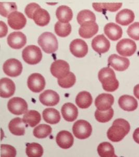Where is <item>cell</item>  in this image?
Wrapping results in <instances>:
<instances>
[{"instance_id": "1", "label": "cell", "mask_w": 139, "mask_h": 157, "mask_svg": "<svg viewBox=\"0 0 139 157\" xmlns=\"http://www.w3.org/2000/svg\"><path fill=\"white\" fill-rule=\"evenodd\" d=\"M130 130V125L124 119H116L107 132L108 139L113 142H120L127 135Z\"/></svg>"}, {"instance_id": "38", "label": "cell", "mask_w": 139, "mask_h": 157, "mask_svg": "<svg viewBox=\"0 0 139 157\" xmlns=\"http://www.w3.org/2000/svg\"><path fill=\"white\" fill-rule=\"evenodd\" d=\"M114 114V110L112 108L109 109V110L103 112L97 109L95 112V117L97 121L101 123H106L111 121Z\"/></svg>"}, {"instance_id": "39", "label": "cell", "mask_w": 139, "mask_h": 157, "mask_svg": "<svg viewBox=\"0 0 139 157\" xmlns=\"http://www.w3.org/2000/svg\"><path fill=\"white\" fill-rule=\"evenodd\" d=\"M76 78L74 73L69 72L65 77L63 78L58 79L57 82L60 87L63 88H69L75 84Z\"/></svg>"}, {"instance_id": "7", "label": "cell", "mask_w": 139, "mask_h": 157, "mask_svg": "<svg viewBox=\"0 0 139 157\" xmlns=\"http://www.w3.org/2000/svg\"><path fill=\"white\" fill-rule=\"evenodd\" d=\"M116 50L121 56L130 57L136 52L137 45L134 41L130 39H122L117 44Z\"/></svg>"}, {"instance_id": "14", "label": "cell", "mask_w": 139, "mask_h": 157, "mask_svg": "<svg viewBox=\"0 0 139 157\" xmlns=\"http://www.w3.org/2000/svg\"><path fill=\"white\" fill-rule=\"evenodd\" d=\"M91 45L93 49L99 54H104L108 52L111 46L109 40L103 34L95 37L92 40Z\"/></svg>"}, {"instance_id": "18", "label": "cell", "mask_w": 139, "mask_h": 157, "mask_svg": "<svg viewBox=\"0 0 139 157\" xmlns=\"http://www.w3.org/2000/svg\"><path fill=\"white\" fill-rule=\"evenodd\" d=\"M16 87L13 80L3 78L0 80V95L3 98H9L15 93Z\"/></svg>"}, {"instance_id": "28", "label": "cell", "mask_w": 139, "mask_h": 157, "mask_svg": "<svg viewBox=\"0 0 139 157\" xmlns=\"http://www.w3.org/2000/svg\"><path fill=\"white\" fill-rule=\"evenodd\" d=\"M43 118L45 122L48 124H55L59 122L60 115L59 112L53 108H47L43 110Z\"/></svg>"}, {"instance_id": "23", "label": "cell", "mask_w": 139, "mask_h": 157, "mask_svg": "<svg viewBox=\"0 0 139 157\" xmlns=\"http://www.w3.org/2000/svg\"><path fill=\"white\" fill-rule=\"evenodd\" d=\"M104 33L111 40H118L122 37V30L120 26L114 24L108 23L106 25L104 29Z\"/></svg>"}, {"instance_id": "10", "label": "cell", "mask_w": 139, "mask_h": 157, "mask_svg": "<svg viewBox=\"0 0 139 157\" xmlns=\"http://www.w3.org/2000/svg\"><path fill=\"white\" fill-rule=\"evenodd\" d=\"M27 84L30 90L35 93H39L42 91L45 88V79L40 74H32L28 77Z\"/></svg>"}, {"instance_id": "45", "label": "cell", "mask_w": 139, "mask_h": 157, "mask_svg": "<svg viewBox=\"0 0 139 157\" xmlns=\"http://www.w3.org/2000/svg\"><path fill=\"white\" fill-rule=\"evenodd\" d=\"M133 94L135 97L139 100V84L137 85L133 89Z\"/></svg>"}, {"instance_id": "33", "label": "cell", "mask_w": 139, "mask_h": 157, "mask_svg": "<svg viewBox=\"0 0 139 157\" xmlns=\"http://www.w3.org/2000/svg\"><path fill=\"white\" fill-rule=\"evenodd\" d=\"M97 152L100 157H113L115 150L113 146L108 142H103L97 147Z\"/></svg>"}, {"instance_id": "36", "label": "cell", "mask_w": 139, "mask_h": 157, "mask_svg": "<svg viewBox=\"0 0 139 157\" xmlns=\"http://www.w3.org/2000/svg\"><path fill=\"white\" fill-rule=\"evenodd\" d=\"M55 32L59 36H67L72 32V26L69 23L64 24L60 21L57 22L55 25Z\"/></svg>"}, {"instance_id": "40", "label": "cell", "mask_w": 139, "mask_h": 157, "mask_svg": "<svg viewBox=\"0 0 139 157\" xmlns=\"http://www.w3.org/2000/svg\"><path fill=\"white\" fill-rule=\"evenodd\" d=\"M16 155V149L10 145L2 144L1 146V157H15Z\"/></svg>"}, {"instance_id": "32", "label": "cell", "mask_w": 139, "mask_h": 157, "mask_svg": "<svg viewBox=\"0 0 139 157\" xmlns=\"http://www.w3.org/2000/svg\"><path fill=\"white\" fill-rule=\"evenodd\" d=\"M26 152L28 157H42L43 149L38 143H32L27 144Z\"/></svg>"}, {"instance_id": "35", "label": "cell", "mask_w": 139, "mask_h": 157, "mask_svg": "<svg viewBox=\"0 0 139 157\" xmlns=\"http://www.w3.org/2000/svg\"><path fill=\"white\" fill-rule=\"evenodd\" d=\"M52 128L49 125L41 124L35 127L33 131L34 136L38 139H44L47 137L52 133Z\"/></svg>"}, {"instance_id": "21", "label": "cell", "mask_w": 139, "mask_h": 157, "mask_svg": "<svg viewBox=\"0 0 139 157\" xmlns=\"http://www.w3.org/2000/svg\"><path fill=\"white\" fill-rule=\"evenodd\" d=\"M118 104L121 109L127 112H133L137 109L138 103L134 97L123 95L119 98Z\"/></svg>"}, {"instance_id": "34", "label": "cell", "mask_w": 139, "mask_h": 157, "mask_svg": "<svg viewBox=\"0 0 139 157\" xmlns=\"http://www.w3.org/2000/svg\"><path fill=\"white\" fill-rule=\"evenodd\" d=\"M77 21L81 25L89 22H95L96 17L95 14L91 10H82L79 12L77 17Z\"/></svg>"}, {"instance_id": "20", "label": "cell", "mask_w": 139, "mask_h": 157, "mask_svg": "<svg viewBox=\"0 0 139 157\" xmlns=\"http://www.w3.org/2000/svg\"><path fill=\"white\" fill-rule=\"evenodd\" d=\"M99 31V25L96 22H89L81 25L79 34L84 39H90L96 35Z\"/></svg>"}, {"instance_id": "42", "label": "cell", "mask_w": 139, "mask_h": 157, "mask_svg": "<svg viewBox=\"0 0 139 157\" xmlns=\"http://www.w3.org/2000/svg\"><path fill=\"white\" fill-rule=\"evenodd\" d=\"M40 7V5H38V4L35 3H30L27 5V6L26 7L25 12L27 17L30 19H33V15L35 12Z\"/></svg>"}, {"instance_id": "13", "label": "cell", "mask_w": 139, "mask_h": 157, "mask_svg": "<svg viewBox=\"0 0 139 157\" xmlns=\"http://www.w3.org/2000/svg\"><path fill=\"white\" fill-rule=\"evenodd\" d=\"M7 44L11 48L19 49L24 47L27 43V38L22 32H14L7 37Z\"/></svg>"}, {"instance_id": "15", "label": "cell", "mask_w": 139, "mask_h": 157, "mask_svg": "<svg viewBox=\"0 0 139 157\" xmlns=\"http://www.w3.org/2000/svg\"><path fill=\"white\" fill-rule=\"evenodd\" d=\"M108 65L117 71H124L129 67L130 61L128 59L121 57L116 54L109 56L108 59Z\"/></svg>"}, {"instance_id": "41", "label": "cell", "mask_w": 139, "mask_h": 157, "mask_svg": "<svg viewBox=\"0 0 139 157\" xmlns=\"http://www.w3.org/2000/svg\"><path fill=\"white\" fill-rule=\"evenodd\" d=\"M127 33L131 39L139 40V22H136L128 28Z\"/></svg>"}, {"instance_id": "8", "label": "cell", "mask_w": 139, "mask_h": 157, "mask_svg": "<svg viewBox=\"0 0 139 157\" xmlns=\"http://www.w3.org/2000/svg\"><path fill=\"white\" fill-rule=\"evenodd\" d=\"M4 72L10 77H17L20 75L22 71L21 62L16 59H10L4 63Z\"/></svg>"}, {"instance_id": "46", "label": "cell", "mask_w": 139, "mask_h": 157, "mask_svg": "<svg viewBox=\"0 0 139 157\" xmlns=\"http://www.w3.org/2000/svg\"><path fill=\"white\" fill-rule=\"evenodd\" d=\"M117 157V155H114V157Z\"/></svg>"}, {"instance_id": "44", "label": "cell", "mask_w": 139, "mask_h": 157, "mask_svg": "<svg viewBox=\"0 0 139 157\" xmlns=\"http://www.w3.org/2000/svg\"><path fill=\"white\" fill-rule=\"evenodd\" d=\"M133 138L134 141L139 144V128L136 129L133 132Z\"/></svg>"}, {"instance_id": "30", "label": "cell", "mask_w": 139, "mask_h": 157, "mask_svg": "<svg viewBox=\"0 0 139 157\" xmlns=\"http://www.w3.org/2000/svg\"><path fill=\"white\" fill-rule=\"evenodd\" d=\"M22 119L26 124L31 127H34L40 123L41 117L38 112L30 110L26 113Z\"/></svg>"}, {"instance_id": "31", "label": "cell", "mask_w": 139, "mask_h": 157, "mask_svg": "<svg viewBox=\"0 0 139 157\" xmlns=\"http://www.w3.org/2000/svg\"><path fill=\"white\" fill-rule=\"evenodd\" d=\"M122 4L119 3H97L93 4L94 10L98 12H103L108 10L109 12H115L119 10L122 6Z\"/></svg>"}, {"instance_id": "16", "label": "cell", "mask_w": 139, "mask_h": 157, "mask_svg": "<svg viewBox=\"0 0 139 157\" xmlns=\"http://www.w3.org/2000/svg\"><path fill=\"white\" fill-rule=\"evenodd\" d=\"M114 103V98L112 94H102L97 96L95 100V105L100 111H106L111 109Z\"/></svg>"}, {"instance_id": "5", "label": "cell", "mask_w": 139, "mask_h": 157, "mask_svg": "<svg viewBox=\"0 0 139 157\" xmlns=\"http://www.w3.org/2000/svg\"><path fill=\"white\" fill-rule=\"evenodd\" d=\"M72 132L78 139L84 140L90 136L92 132V126L87 121L79 120L74 124Z\"/></svg>"}, {"instance_id": "17", "label": "cell", "mask_w": 139, "mask_h": 157, "mask_svg": "<svg viewBox=\"0 0 139 157\" xmlns=\"http://www.w3.org/2000/svg\"><path fill=\"white\" fill-rule=\"evenodd\" d=\"M39 100L44 105L54 106L59 102V96L55 91L47 90L41 94L39 96Z\"/></svg>"}, {"instance_id": "2", "label": "cell", "mask_w": 139, "mask_h": 157, "mask_svg": "<svg viewBox=\"0 0 139 157\" xmlns=\"http://www.w3.org/2000/svg\"><path fill=\"white\" fill-rule=\"evenodd\" d=\"M98 77L102 84L103 88L106 91L114 92L118 88L119 82L114 71L109 67L101 69L99 71Z\"/></svg>"}, {"instance_id": "43", "label": "cell", "mask_w": 139, "mask_h": 157, "mask_svg": "<svg viewBox=\"0 0 139 157\" xmlns=\"http://www.w3.org/2000/svg\"><path fill=\"white\" fill-rule=\"evenodd\" d=\"M0 26H1V29H0V36L1 37H4L6 35L7 33V27L6 25V24L3 22L1 21H0Z\"/></svg>"}, {"instance_id": "25", "label": "cell", "mask_w": 139, "mask_h": 157, "mask_svg": "<svg viewBox=\"0 0 139 157\" xmlns=\"http://www.w3.org/2000/svg\"><path fill=\"white\" fill-rule=\"evenodd\" d=\"M135 15L133 11L129 9L122 10L116 16V21L121 25L126 26L134 21Z\"/></svg>"}, {"instance_id": "9", "label": "cell", "mask_w": 139, "mask_h": 157, "mask_svg": "<svg viewBox=\"0 0 139 157\" xmlns=\"http://www.w3.org/2000/svg\"><path fill=\"white\" fill-rule=\"evenodd\" d=\"M70 67L65 61L58 60L52 64L51 72L52 75L58 79L63 78L69 73Z\"/></svg>"}, {"instance_id": "37", "label": "cell", "mask_w": 139, "mask_h": 157, "mask_svg": "<svg viewBox=\"0 0 139 157\" xmlns=\"http://www.w3.org/2000/svg\"><path fill=\"white\" fill-rule=\"evenodd\" d=\"M17 10V6L13 2H0V14L4 17H8L10 13Z\"/></svg>"}, {"instance_id": "27", "label": "cell", "mask_w": 139, "mask_h": 157, "mask_svg": "<svg viewBox=\"0 0 139 157\" xmlns=\"http://www.w3.org/2000/svg\"><path fill=\"white\" fill-rule=\"evenodd\" d=\"M56 15L59 21L67 24L72 20L73 13L71 8L65 5H62L57 8Z\"/></svg>"}, {"instance_id": "19", "label": "cell", "mask_w": 139, "mask_h": 157, "mask_svg": "<svg viewBox=\"0 0 139 157\" xmlns=\"http://www.w3.org/2000/svg\"><path fill=\"white\" fill-rule=\"evenodd\" d=\"M56 140L57 145L63 149L71 148L74 144L73 136L67 131H61L57 134Z\"/></svg>"}, {"instance_id": "4", "label": "cell", "mask_w": 139, "mask_h": 157, "mask_svg": "<svg viewBox=\"0 0 139 157\" xmlns=\"http://www.w3.org/2000/svg\"><path fill=\"white\" fill-rule=\"evenodd\" d=\"M22 57L27 63L35 65L39 63L42 60V52L38 46H28L22 51Z\"/></svg>"}, {"instance_id": "3", "label": "cell", "mask_w": 139, "mask_h": 157, "mask_svg": "<svg viewBox=\"0 0 139 157\" xmlns=\"http://www.w3.org/2000/svg\"><path fill=\"white\" fill-rule=\"evenodd\" d=\"M39 45L47 54H52L58 49V42L55 36L51 32H44L39 37Z\"/></svg>"}, {"instance_id": "24", "label": "cell", "mask_w": 139, "mask_h": 157, "mask_svg": "<svg viewBox=\"0 0 139 157\" xmlns=\"http://www.w3.org/2000/svg\"><path fill=\"white\" fill-rule=\"evenodd\" d=\"M61 112L64 119L69 122L75 121L78 115V110L74 104L67 103L63 106Z\"/></svg>"}, {"instance_id": "29", "label": "cell", "mask_w": 139, "mask_h": 157, "mask_svg": "<svg viewBox=\"0 0 139 157\" xmlns=\"http://www.w3.org/2000/svg\"><path fill=\"white\" fill-rule=\"evenodd\" d=\"M92 97L87 91H82L76 97V103L80 109H87L92 103Z\"/></svg>"}, {"instance_id": "12", "label": "cell", "mask_w": 139, "mask_h": 157, "mask_svg": "<svg viewBox=\"0 0 139 157\" xmlns=\"http://www.w3.org/2000/svg\"><path fill=\"white\" fill-rule=\"evenodd\" d=\"M71 53L77 58L85 57L88 52V46L86 42L81 39H76L70 44Z\"/></svg>"}, {"instance_id": "26", "label": "cell", "mask_w": 139, "mask_h": 157, "mask_svg": "<svg viewBox=\"0 0 139 157\" xmlns=\"http://www.w3.org/2000/svg\"><path fill=\"white\" fill-rule=\"evenodd\" d=\"M32 19L37 25L44 27L49 24L51 19L50 16L47 10L40 7L35 12Z\"/></svg>"}, {"instance_id": "6", "label": "cell", "mask_w": 139, "mask_h": 157, "mask_svg": "<svg viewBox=\"0 0 139 157\" xmlns=\"http://www.w3.org/2000/svg\"><path fill=\"white\" fill-rule=\"evenodd\" d=\"M9 111L16 115L25 114L28 111V104L24 99L19 97H15L9 100L7 104Z\"/></svg>"}, {"instance_id": "22", "label": "cell", "mask_w": 139, "mask_h": 157, "mask_svg": "<svg viewBox=\"0 0 139 157\" xmlns=\"http://www.w3.org/2000/svg\"><path fill=\"white\" fill-rule=\"evenodd\" d=\"M27 124L23 119L19 117L12 119L9 124V130L11 133L16 136H24L25 133V128Z\"/></svg>"}, {"instance_id": "11", "label": "cell", "mask_w": 139, "mask_h": 157, "mask_svg": "<svg viewBox=\"0 0 139 157\" xmlns=\"http://www.w3.org/2000/svg\"><path fill=\"white\" fill-rule=\"evenodd\" d=\"M7 22L9 26L14 30H20L25 26L27 19L23 13L16 11L9 16Z\"/></svg>"}]
</instances>
